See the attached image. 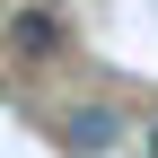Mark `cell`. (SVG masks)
<instances>
[{
	"mask_svg": "<svg viewBox=\"0 0 158 158\" xmlns=\"http://www.w3.org/2000/svg\"><path fill=\"white\" fill-rule=\"evenodd\" d=\"M9 53L18 62H53V53L70 44V27H62V9H53V0H27V9H9Z\"/></svg>",
	"mask_w": 158,
	"mask_h": 158,
	"instance_id": "obj_1",
	"label": "cell"
},
{
	"mask_svg": "<svg viewBox=\"0 0 158 158\" xmlns=\"http://www.w3.org/2000/svg\"><path fill=\"white\" fill-rule=\"evenodd\" d=\"M114 106H70V123H62V141L79 149V158H97V149H114Z\"/></svg>",
	"mask_w": 158,
	"mask_h": 158,
	"instance_id": "obj_2",
	"label": "cell"
},
{
	"mask_svg": "<svg viewBox=\"0 0 158 158\" xmlns=\"http://www.w3.org/2000/svg\"><path fill=\"white\" fill-rule=\"evenodd\" d=\"M149 158H158V123H149Z\"/></svg>",
	"mask_w": 158,
	"mask_h": 158,
	"instance_id": "obj_3",
	"label": "cell"
}]
</instances>
